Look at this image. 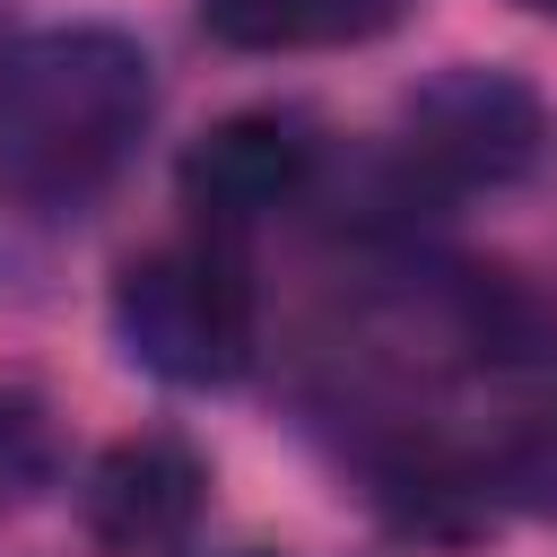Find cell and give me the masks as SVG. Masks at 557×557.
Returning <instances> with one entry per match:
<instances>
[{
	"instance_id": "obj_3",
	"label": "cell",
	"mask_w": 557,
	"mask_h": 557,
	"mask_svg": "<svg viewBox=\"0 0 557 557\" xmlns=\"http://www.w3.org/2000/svg\"><path fill=\"white\" fill-rule=\"evenodd\" d=\"M540 139H548V113L540 96L513 78V70H444L409 96V122H400V148L418 174L453 183V191H505L540 165Z\"/></svg>"
},
{
	"instance_id": "obj_11",
	"label": "cell",
	"mask_w": 557,
	"mask_h": 557,
	"mask_svg": "<svg viewBox=\"0 0 557 557\" xmlns=\"http://www.w3.org/2000/svg\"><path fill=\"white\" fill-rule=\"evenodd\" d=\"M235 557H261V548H235Z\"/></svg>"
},
{
	"instance_id": "obj_8",
	"label": "cell",
	"mask_w": 557,
	"mask_h": 557,
	"mask_svg": "<svg viewBox=\"0 0 557 557\" xmlns=\"http://www.w3.org/2000/svg\"><path fill=\"white\" fill-rule=\"evenodd\" d=\"M200 26L218 44H235V52H287V44H305L296 0H200Z\"/></svg>"
},
{
	"instance_id": "obj_6",
	"label": "cell",
	"mask_w": 557,
	"mask_h": 557,
	"mask_svg": "<svg viewBox=\"0 0 557 557\" xmlns=\"http://www.w3.org/2000/svg\"><path fill=\"white\" fill-rule=\"evenodd\" d=\"M383 505H392V522L400 531H418V540H470L479 531V487L461 479V470H444L435 453H418V461H400L392 479H383Z\"/></svg>"
},
{
	"instance_id": "obj_10",
	"label": "cell",
	"mask_w": 557,
	"mask_h": 557,
	"mask_svg": "<svg viewBox=\"0 0 557 557\" xmlns=\"http://www.w3.org/2000/svg\"><path fill=\"white\" fill-rule=\"evenodd\" d=\"M522 9H540V17H557V0H522Z\"/></svg>"
},
{
	"instance_id": "obj_4",
	"label": "cell",
	"mask_w": 557,
	"mask_h": 557,
	"mask_svg": "<svg viewBox=\"0 0 557 557\" xmlns=\"http://www.w3.org/2000/svg\"><path fill=\"white\" fill-rule=\"evenodd\" d=\"M209 505V461L183 435H122L78 479V522L104 557H183Z\"/></svg>"
},
{
	"instance_id": "obj_1",
	"label": "cell",
	"mask_w": 557,
	"mask_h": 557,
	"mask_svg": "<svg viewBox=\"0 0 557 557\" xmlns=\"http://www.w3.org/2000/svg\"><path fill=\"white\" fill-rule=\"evenodd\" d=\"M148 122V52L113 26H52L0 61V148L35 191H87Z\"/></svg>"
},
{
	"instance_id": "obj_7",
	"label": "cell",
	"mask_w": 557,
	"mask_h": 557,
	"mask_svg": "<svg viewBox=\"0 0 557 557\" xmlns=\"http://www.w3.org/2000/svg\"><path fill=\"white\" fill-rule=\"evenodd\" d=\"M52 470V426L35 392H0V505H17L26 487H44Z\"/></svg>"
},
{
	"instance_id": "obj_2",
	"label": "cell",
	"mask_w": 557,
	"mask_h": 557,
	"mask_svg": "<svg viewBox=\"0 0 557 557\" xmlns=\"http://www.w3.org/2000/svg\"><path fill=\"white\" fill-rule=\"evenodd\" d=\"M113 331L165 383H235L252 357V278H244L226 226L122 261Z\"/></svg>"
},
{
	"instance_id": "obj_5",
	"label": "cell",
	"mask_w": 557,
	"mask_h": 557,
	"mask_svg": "<svg viewBox=\"0 0 557 557\" xmlns=\"http://www.w3.org/2000/svg\"><path fill=\"white\" fill-rule=\"evenodd\" d=\"M183 200L200 209V226H252L261 209H287L313 183V131L296 113H226L218 131H200L174 165Z\"/></svg>"
},
{
	"instance_id": "obj_9",
	"label": "cell",
	"mask_w": 557,
	"mask_h": 557,
	"mask_svg": "<svg viewBox=\"0 0 557 557\" xmlns=\"http://www.w3.org/2000/svg\"><path fill=\"white\" fill-rule=\"evenodd\" d=\"M409 0H296L305 44H374L383 26H400Z\"/></svg>"
}]
</instances>
